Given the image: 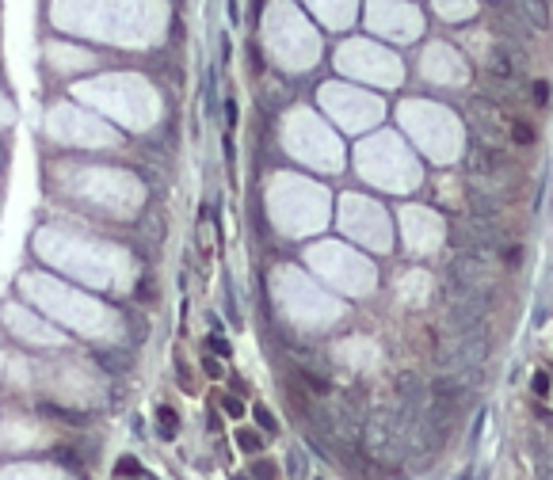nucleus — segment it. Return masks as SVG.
Segmentation results:
<instances>
[{
	"instance_id": "f257e3e1",
	"label": "nucleus",
	"mask_w": 553,
	"mask_h": 480,
	"mask_svg": "<svg viewBox=\"0 0 553 480\" xmlns=\"http://www.w3.org/2000/svg\"><path fill=\"white\" fill-rule=\"evenodd\" d=\"M0 480H73V477L62 473L58 465H39V461H31V465H4V469H0Z\"/></svg>"
},
{
	"instance_id": "20e7f679",
	"label": "nucleus",
	"mask_w": 553,
	"mask_h": 480,
	"mask_svg": "<svg viewBox=\"0 0 553 480\" xmlns=\"http://www.w3.org/2000/svg\"><path fill=\"white\" fill-rule=\"evenodd\" d=\"M512 138L519 141V145H531V141H534V130H531V126H527L523 119H519V122L512 126Z\"/></svg>"
},
{
	"instance_id": "423d86ee",
	"label": "nucleus",
	"mask_w": 553,
	"mask_h": 480,
	"mask_svg": "<svg viewBox=\"0 0 553 480\" xmlns=\"http://www.w3.org/2000/svg\"><path fill=\"white\" fill-rule=\"evenodd\" d=\"M206 374H214V378H222V366L214 359H206Z\"/></svg>"
},
{
	"instance_id": "7ed1b4c3",
	"label": "nucleus",
	"mask_w": 553,
	"mask_h": 480,
	"mask_svg": "<svg viewBox=\"0 0 553 480\" xmlns=\"http://www.w3.org/2000/svg\"><path fill=\"white\" fill-rule=\"evenodd\" d=\"M489 65H492V73H496V77H512L515 65L523 69V58H515L512 50H496V54L489 58Z\"/></svg>"
},
{
	"instance_id": "39448f33",
	"label": "nucleus",
	"mask_w": 553,
	"mask_h": 480,
	"mask_svg": "<svg viewBox=\"0 0 553 480\" xmlns=\"http://www.w3.org/2000/svg\"><path fill=\"white\" fill-rule=\"evenodd\" d=\"M534 100L550 103V84H546V80H538V84H534Z\"/></svg>"
},
{
	"instance_id": "f03ea898",
	"label": "nucleus",
	"mask_w": 553,
	"mask_h": 480,
	"mask_svg": "<svg viewBox=\"0 0 553 480\" xmlns=\"http://www.w3.org/2000/svg\"><path fill=\"white\" fill-rule=\"evenodd\" d=\"M519 8L527 12V20H531L534 31H546V27H550V8H546V0H519Z\"/></svg>"
}]
</instances>
